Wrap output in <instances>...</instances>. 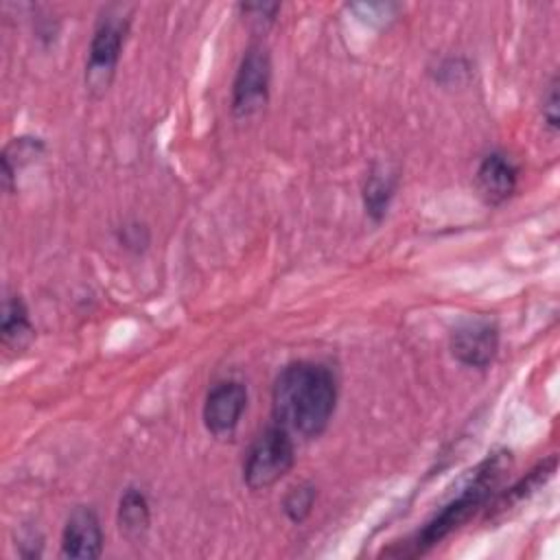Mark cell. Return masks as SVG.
<instances>
[{"label": "cell", "instance_id": "obj_16", "mask_svg": "<svg viewBox=\"0 0 560 560\" xmlns=\"http://www.w3.org/2000/svg\"><path fill=\"white\" fill-rule=\"evenodd\" d=\"M558 77L551 79L547 85V94L542 96V120L551 133H558L560 127V114H558Z\"/></svg>", "mask_w": 560, "mask_h": 560}, {"label": "cell", "instance_id": "obj_11", "mask_svg": "<svg viewBox=\"0 0 560 560\" xmlns=\"http://www.w3.org/2000/svg\"><path fill=\"white\" fill-rule=\"evenodd\" d=\"M398 186L396 173H389L387 168L374 166L363 184V208L365 214L374 221L381 223L389 210V203L394 199Z\"/></svg>", "mask_w": 560, "mask_h": 560}, {"label": "cell", "instance_id": "obj_7", "mask_svg": "<svg viewBox=\"0 0 560 560\" xmlns=\"http://www.w3.org/2000/svg\"><path fill=\"white\" fill-rule=\"evenodd\" d=\"M247 407V387L241 381L212 385L203 402V424L214 438H230Z\"/></svg>", "mask_w": 560, "mask_h": 560}, {"label": "cell", "instance_id": "obj_17", "mask_svg": "<svg viewBox=\"0 0 560 560\" xmlns=\"http://www.w3.org/2000/svg\"><path fill=\"white\" fill-rule=\"evenodd\" d=\"M118 241L122 243V247L140 252V249H144L149 245V230L144 225H140L138 221L125 223V225H120Z\"/></svg>", "mask_w": 560, "mask_h": 560}, {"label": "cell", "instance_id": "obj_15", "mask_svg": "<svg viewBox=\"0 0 560 560\" xmlns=\"http://www.w3.org/2000/svg\"><path fill=\"white\" fill-rule=\"evenodd\" d=\"M315 499H317V488L308 481H302V483L289 488V492L284 494L282 512L287 514V518L291 523H302L313 512Z\"/></svg>", "mask_w": 560, "mask_h": 560}, {"label": "cell", "instance_id": "obj_14", "mask_svg": "<svg viewBox=\"0 0 560 560\" xmlns=\"http://www.w3.org/2000/svg\"><path fill=\"white\" fill-rule=\"evenodd\" d=\"M556 472V455H551L549 459L540 462L536 468H532L523 479H518L494 505L497 510H508V505H514L523 499H527L532 492H536L540 486L547 483V479H551V475Z\"/></svg>", "mask_w": 560, "mask_h": 560}, {"label": "cell", "instance_id": "obj_5", "mask_svg": "<svg viewBox=\"0 0 560 560\" xmlns=\"http://www.w3.org/2000/svg\"><path fill=\"white\" fill-rule=\"evenodd\" d=\"M271 59L262 44H252L241 57L232 83V112L236 118H249L260 112L269 98Z\"/></svg>", "mask_w": 560, "mask_h": 560}, {"label": "cell", "instance_id": "obj_8", "mask_svg": "<svg viewBox=\"0 0 560 560\" xmlns=\"http://www.w3.org/2000/svg\"><path fill=\"white\" fill-rule=\"evenodd\" d=\"M103 542L105 536L96 512L85 505L74 508L61 532V556L92 560L103 553Z\"/></svg>", "mask_w": 560, "mask_h": 560}, {"label": "cell", "instance_id": "obj_3", "mask_svg": "<svg viewBox=\"0 0 560 560\" xmlns=\"http://www.w3.org/2000/svg\"><path fill=\"white\" fill-rule=\"evenodd\" d=\"M129 9L122 4L107 7L98 18L85 63V88L92 96H103L109 90L129 33Z\"/></svg>", "mask_w": 560, "mask_h": 560}, {"label": "cell", "instance_id": "obj_12", "mask_svg": "<svg viewBox=\"0 0 560 560\" xmlns=\"http://www.w3.org/2000/svg\"><path fill=\"white\" fill-rule=\"evenodd\" d=\"M151 525L149 499L138 488H127L118 501V527L127 538H142Z\"/></svg>", "mask_w": 560, "mask_h": 560}, {"label": "cell", "instance_id": "obj_1", "mask_svg": "<svg viewBox=\"0 0 560 560\" xmlns=\"http://www.w3.org/2000/svg\"><path fill=\"white\" fill-rule=\"evenodd\" d=\"M337 407V378L315 361H295L280 370L271 389L273 420L302 435H322Z\"/></svg>", "mask_w": 560, "mask_h": 560}, {"label": "cell", "instance_id": "obj_9", "mask_svg": "<svg viewBox=\"0 0 560 560\" xmlns=\"http://www.w3.org/2000/svg\"><path fill=\"white\" fill-rule=\"evenodd\" d=\"M516 184H518V168L512 162V158L505 155L503 151H492L479 162L477 188L488 203L492 206L503 203L508 197H512V192L516 190Z\"/></svg>", "mask_w": 560, "mask_h": 560}, {"label": "cell", "instance_id": "obj_13", "mask_svg": "<svg viewBox=\"0 0 560 560\" xmlns=\"http://www.w3.org/2000/svg\"><path fill=\"white\" fill-rule=\"evenodd\" d=\"M44 153V142L33 136H20L13 138L4 149H2V186L7 192L13 190V182L18 177V171L26 164H33L39 155Z\"/></svg>", "mask_w": 560, "mask_h": 560}, {"label": "cell", "instance_id": "obj_18", "mask_svg": "<svg viewBox=\"0 0 560 560\" xmlns=\"http://www.w3.org/2000/svg\"><path fill=\"white\" fill-rule=\"evenodd\" d=\"M278 9H280V4H260V2L258 4H241V11L252 15V20L258 24L273 22V15Z\"/></svg>", "mask_w": 560, "mask_h": 560}, {"label": "cell", "instance_id": "obj_2", "mask_svg": "<svg viewBox=\"0 0 560 560\" xmlns=\"http://www.w3.org/2000/svg\"><path fill=\"white\" fill-rule=\"evenodd\" d=\"M510 459V453L490 455L486 457L468 479V483L462 488L457 497H453L422 529L416 532V536L402 545V549L392 551L389 556H402L413 558L427 553L431 547H435L440 540H444L448 534H453L459 525H464L490 497L492 488L497 486L501 472L505 470V462Z\"/></svg>", "mask_w": 560, "mask_h": 560}, {"label": "cell", "instance_id": "obj_6", "mask_svg": "<svg viewBox=\"0 0 560 560\" xmlns=\"http://www.w3.org/2000/svg\"><path fill=\"white\" fill-rule=\"evenodd\" d=\"M448 346L462 365L486 370L499 352V326L488 317L466 319L455 326Z\"/></svg>", "mask_w": 560, "mask_h": 560}, {"label": "cell", "instance_id": "obj_4", "mask_svg": "<svg viewBox=\"0 0 560 560\" xmlns=\"http://www.w3.org/2000/svg\"><path fill=\"white\" fill-rule=\"evenodd\" d=\"M295 464L291 431L282 424L267 427L249 446L243 462V481L249 490H267L278 483Z\"/></svg>", "mask_w": 560, "mask_h": 560}, {"label": "cell", "instance_id": "obj_10", "mask_svg": "<svg viewBox=\"0 0 560 560\" xmlns=\"http://www.w3.org/2000/svg\"><path fill=\"white\" fill-rule=\"evenodd\" d=\"M0 337H2V346L9 350H24L35 337L28 308L20 295H9L2 302Z\"/></svg>", "mask_w": 560, "mask_h": 560}]
</instances>
